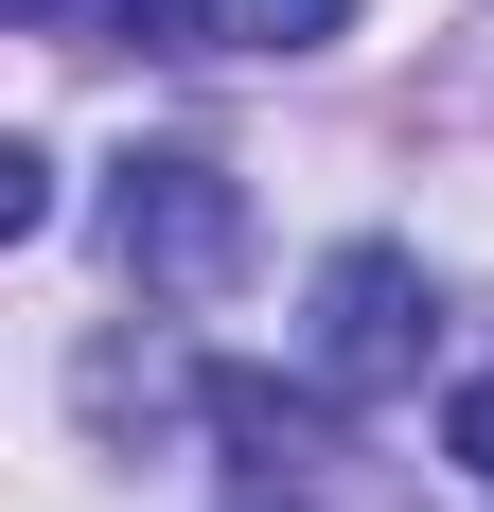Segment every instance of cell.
<instances>
[{
	"mask_svg": "<svg viewBox=\"0 0 494 512\" xmlns=\"http://www.w3.org/2000/svg\"><path fill=\"white\" fill-rule=\"evenodd\" d=\"M36 18H53V0H36Z\"/></svg>",
	"mask_w": 494,
	"mask_h": 512,
	"instance_id": "6",
	"label": "cell"
},
{
	"mask_svg": "<svg viewBox=\"0 0 494 512\" xmlns=\"http://www.w3.org/2000/svg\"><path fill=\"white\" fill-rule=\"evenodd\" d=\"M124 36H177V53H318V36H353V0H124Z\"/></svg>",
	"mask_w": 494,
	"mask_h": 512,
	"instance_id": "3",
	"label": "cell"
},
{
	"mask_svg": "<svg viewBox=\"0 0 494 512\" xmlns=\"http://www.w3.org/2000/svg\"><path fill=\"white\" fill-rule=\"evenodd\" d=\"M442 442H459V477H494V371H477V389L442 407Z\"/></svg>",
	"mask_w": 494,
	"mask_h": 512,
	"instance_id": "5",
	"label": "cell"
},
{
	"mask_svg": "<svg viewBox=\"0 0 494 512\" xmlns=\"http://www.w3.org/2000/svg\"><path fill=\"white\" fill-rule=\"evenodd\" d=\"M36 230H53V159L18 142V159H0V248H36Z\"/></svg>",
	"mask_w": 494,
	"mask_h": 512,
	"instance_id": "4",
	"label": "cell"
},
{
	"mask_svg": "<svg viewBox=\"0 0 494 512\" xmlns=\"http://www.w3.org/2000/svg\"><path fill=\"white\" fill-rule=\"evenodd\" d=\"M406 371H424V265L406 248H336L318 265V389L336 407H389Z\"/></svg>",
	"mask_w": 494,
	"mask_h": 512,
	"instance_id": "1",
	"label": "cell"
},
{
	"mask_svg": "<svg viewBox=\"0 0 494 512\" xmlns=\"http://www.w3.org/2000/svg\"><path fill=\"white\" fill-rule=\"evenodd\" d=\"M230 248H247V212H230V177L212 159H124V265L142 283H230Z\"/></svg>",
	"mask_w": 494,
	"mask_h": 512,
	"instance_id": "2",
	"label": "cell"
}]
</instances>
